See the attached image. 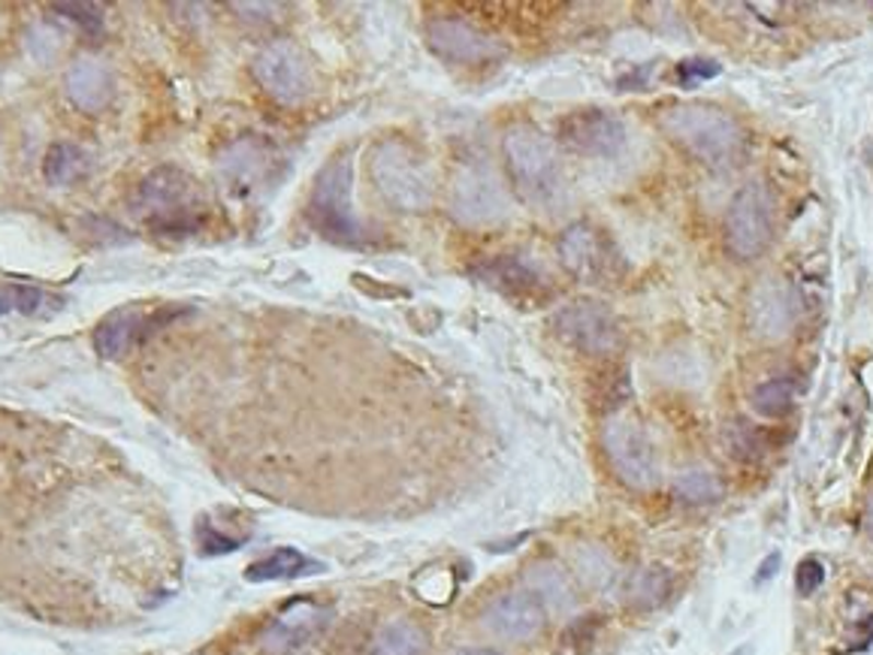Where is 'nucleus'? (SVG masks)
Instances as JSON below:
<instances>
[{
    "label": "nucleus",
    "instance_id": "f257e3e1",
    "mask_svg": "<svg viewBox=\"0 0 873 655\" xmlns=\"http://www.w3.org/2000/svg\"><path fill=\"white\" fill-rule=\"evenodd\" d=\"M659 127L668 133L671 142H677L684 152L696 161L717 169L737 164L744 154V130L732 115L710 106V103H677L665 106L659 115Z\"/></svg>",
    "mask_w": 873,
    "mask_h": 655
},
{
    "label": "nucleus",
    "instance_id": "f03ea898",
    "mask_svg": "<svg viewBox=\"0 0 873 655\" xmlns=\"http://www.w3.org/2000/svg\"><path fill=\"white\" fill-rule=\"evenodd\" d=\"M369 176L384 202L399 212H423L435 197V178L427 154L399 137H387L372 145Z\"/></svg>",
    "mask_w": 873,
    "mask_h": 655
},
{
    "label": "nucleus",
    "instance_id": "7ed1b4c3",
    "mask_svg": "<svg viewBox=\"0 0 873 655\" xmlns=\"http://www.w3.org/2000/svg\"><path fill=\"white\" fill-rule=\"evenodd\" d=\"M508 176L517 197L529 206H550L562 188L557 145L532 125H514L502 139Z\"/></svg>",
    "mask_w": 873,
    "mask_h": 655
},
{
    "label": "nucleus",
    "instance_id": "20e7f679",
    "mask_svg": "<svg viewBox=\"0 0 873 655\" xmlns=\"http://www.w3.org/2000/svg\"><path fill=\"white\" fill-rule=\"evenodd\" d=\"M133 212L142 214L146 224L161 236H188L200 227L197 188L176 166H161L142 178L133 194Z\"/></svg>",
    "mask_w": 873,
    "mask_h": 655
},
{
    "label": "nucleus",
    "instance_id": "39448f33",
    "mask_svg": "<svg viewBox=\"0 0 873 655\" xmlns=\"http://www.w3.org/2000/svg\"><path fill=\"white\" fill-rule=\"evenodd\" d=\"M309 221L321 236L342 245H354L363 236L354 212V169L348 154H336L315 176L309 194Z\"/></svg>",
    "mask_w": 873,
    "mask_h": 655
},
{
    "label": "nucleus",
    "instance_id": "423d86ee",
    "mask_svg": "<svg viewBox=\"0 0 873 655\" xmlns=\"http://www.w3.org/2000/svg\"><path fill=\"white\" fill-rule=\"evenodd\" d=\"M773 242V194L765 182H747L725 212V248L737 260H756Z\"/></svg>",
    "mask_w": 873,
    "mask_h": 655
},
{
    "label": "nucleus",
    "instance_id": "0eeeda50",
    "mask_svg": "<svg viewBox=\"0 0 873 655\" xmlns=\"http://www.w3.org/2000/svg\"><path fill=\"white\" fill-rule=\"evenodd\" d=\"M451 212L466 227H493L508 214V194L487 161H466L451 182Z\"/></svg>",
    "mask_w": 873,
    "mask_h": 655
},
{
    "label": "nucleus",
    "instance_id": "6e6552de",
    "mask_svg": "<svg viewBox=\"0 0 873 655\" xmlns=\"http://www.w3.org/2000/svg\"><path fill=\"white\" fill-rule=\"evenodd\" d=\"M605 454L617 478L632 487V490H656L662 480V466H659L656 444L650 442L644 426H638L629 417H614L605 423Z\"/></svg>",
    "mask_w": 873,
    "mask_h": 655
},
{
    "label": "nucleus",
    "instance_id": "1a4fd4ad",
    "mask_svg": "<svg viewBox=\"0 0 873 655\" xmlns=\"http://www.w3.org/2000/svg\"><path fill=\"white\" fill-rule=\"evenodd\" d=\"M252 73L257 85L284 106H296L315 91V70L305 58V51L291 39H276L257 51Z\"/></svg>",
    "mask_w": 873,
    "mask_h": 655
},
{
    "label": "nucleus",
    "instance_id": "9d476101",
    "mask_svg": "<svg viewBox=\"0 0 873 655\" xmlns=\"http://www.w3.org/2000/svg\"><path fill=\"white\" fill-rule=\"evenodd\" d=\"M559 264L566 266L571 278L581 284H605L620 269V254L610 245V239L593 224H571L559 236Z\"/></svg>",
    "mask_w": 873,
    "mask_h": 655
},
{
    "label": "nucleus",
    "instance_id": "9b49d317",
    "mask_svg": "<svg viewBox=\"0 0 873 655\" xmlns=\"http://www.w3.org/2000/svg\"><path fill=\"white\" fill-rule=\"evenodd\" d=\"M559 341L590 356H608L620 348L622 332L617 317L602 303H571L554 320Z\"/></svg>",
    "mask_w": 873,
    "mask_h": 655
},
{
    "label": "nucleus",
    "instance_id": "f8f14e48",
    "mask_svg": "<svg viewBox=\"0 0 873 655\" xmlns=\"http://www.w3.org/2000/svg\"><path fill=\"white\" fill-rule=\"evenodd\" d=\"M427 43L442 61L459 67H484L505 55V46L493 34L466 19H432L427 25Z\"/></svg>",
    "mask_w": 873,
    "mask_h": 655
},
{
    "label": "nucleus",
    "instance_id": "ddd939ff",
    "mask_svg": "<svg viewBox=\"0 0 873 655\" xmlns=\"http://www.w3.org/2000/svg\"><path fill=\"white\" fill-rule=\"evenodd\" d=\"M559 142L583 157H614L626 145V125L610 109H578L559 121Z\"/></svg>",
    "mask_w": 873,
    "mask_h": 655
},
{
    "label": "nucleus",
    "instance_id": "4468645a",
    "mask_svg": "<svg viewBox=\"0 0 873 655\" xmlns=\"http://www.w3.org/2000/svg\"><path fill=\"white\" fill-rule=\"evenodd\" d=\"M547 622L545 601L535 593H505L493 598L484 610V629L502 641L520 643L542 634Z\"/></svg>",
    "mask_w": 873,
    "mask_h": 655
},
{
    "label": "nucleus",
    "instance_id": "2eb2a0df",
    "mask_svg": "<svg viewBox=\"0 0 873 655\" xmlns=\"http://www.w3.org/2000/svg\"><path fill=\"white\" fill-rule=\"evenodd\" d=\"M329 607H321L309 598H296L293 605L281 610L276 622L266 629V650L272 653H293L305 643H312L329 625Z\"/></svg>",
    "mask_w": 873,
    "mask_h": 655
},
{
    "label": "nucleus",
    "instance_id": "dca6fc26",
    "mask_svg": "<svg viewBox=\"0 0 873 655\" xmlns=\"http://www.w3.org/2000/svg\"><path fill=\"white\" fill-rule=\"evenodd\" d=\"M63 89L70 103L82 109V113H101L106 109V103L113 101L115 94V77L109 70V63H103L101 58H79L70 63L67 77H63Z\"/></svg>",
    "mask_w": 873,
    "mask_h": 655
},
{
    "label": "nucleus",
    "instance_id": "f3484780",
    "mask_svg": "<svg viewBox=\"0 0 873 655\" xmlns=\"http://www.w3.org/2000/svg\"><path fill=\"white\" fill-rule=\"evenodd\" d=\"M484 284L502 290L511 300H542L547 293L545 281L538 278V272L526 266L520 257H499L493 264L484 266L481 272Z\"/></svg>",
    "mask_w": 873,
    "mask_h": 655
},
{
    "label": "nucleus",
    "instance_id": "a211bd4d",
    "mask_svg": "<svg viewBox=\"0 0 873 655\" xmlns=\"http://www.w3.org/2000/svg\"><path fill=\"white\" fill-rule=\"evenodd\" d=\"M146 336V317L133 308H118L106 315L94 329V348L103 360H118L125 356L137 341Z\"/></svg>",
    "mask_w": 873,
    "mask_h": 655
},
{
    "label": "nucleus",
    "instance_id": "6ab92c4d",
    "mask_svg": "<svg viewBox=\"0 0 873 655\" xmlns=\"http://www.w3.org/2000/svg\"><path fill=\"white\" fill-rule=\"evenodd\" d=\"M309 571H321L317 562L305 559L300 550L293 547H279L276 553L264 555L257 559L252 565L245 568V580L248 583H266V580H291V577H303Z\"/></svg>",
    "mask_w": 873,
    "mask_h": 655
},
{
    "label": "nucleus",
    "instance_id": "aec40b11",
    "mask_svg": "<svg viewBox=\"0 0 873 655\" xmlns=\"http://www.w3.org/2000/svg\"><path fill=\"white\" fill-rule=\"evenodd\" d=\"M427 646H430V641H427L423 629L415 625V622L399 619V622H391V625H384L375 634L369 655H423Z\"/></svg>",
    "mask_w": 873,
    "mask_h": 655
},
{
    "label": "nucleus",
    "instance_id": "412c9836",
    "mask_svg": "<svg viewBox=\"0 0 873 655\" xmlns=\"http://www.w3.org/2000/svg\"><path fill=\"white\" fill-rule=\"evenodd\" d=\"M674 492L686 504H713L722 499V480L710 468H686L674 478Z\"/></svg>",
    "mask_w": 873,
    "mask_h": 655
},
{
    "label": "nucleus",
    "instance_id": "4be33fe9",
    "mask_svg": "<svg viewBox=\"0 0 873 655\" xmlns=\"http://www.w3.org/2000/svg\"><path fill=\"white\" fill-rule=\"evenodd\" d=\"M671 593V574L665 568H644L626 583V598L629 605L656 607L662 605Z\"/></svg>",
    "mask_w": 873,
    "mask_h": 655
},
{
    "label": "nucleus",
    "instance_id": "5701e85b",
    "mask_svg": "<svg viewBox=\"0 0 873 655\" xmlns=\"http://www.w3.org/2000/svg\"><path fill=\"white\" fill-rule=\"evenodd\" d=\"M798 384L792 378H771L753 390V408L761 417H785L795 405Z\"/></svg>",
    "mask_w": 873,
    "mask_h": 655
},
{
    "label": "nucleus",
    "instance_id": "b1692460",
    "mask_svg": "<svg viewBox=\"0 0 873 655\" xmlns=\"http://www.w3.org/2000/svg\"><path fill=\"white\" fill-rule=\"evenodd\" d=\"M266 157H269V152H266V145H260V142H240L233 152H230V157L224 161V166H228L230 178H233V185H240V188H245V185H252L254 178L260 176V173H266Z\"/></svg>",
    "mask_w": 873,
    "mask_h": 655
},
{
    "label": "nucleus",
    "instance_id": "393cba45",
    "mask_svg": "<svg viewBox=\"0 0 873 655\" xmlns=\"http://www.w3.org/2000/svg\"><path fill=\"white\" fill-rule=\"evenodd\" d=\"M79 164H82L79 149L67 145V142H55L46 152V161H43V176H46L49 185H67L79 173Z\"/></svg>",
    "mask_w": 873,
    "mask_h": 655
},
{
    "label": "nucleus",
    "instance_id": "a878e982",
    "mask_svg": "<svg viewBox=\"0 0 873 655\" xmlns=\"http://www.w3.org/2000/svg\"><path fill=\"white\" fill-rule=\"evenodd\" d=\"M595 634H598V617L571 622L559 638L557 655H590V650L595 646Z\"/></svg>",
    "mask_w": 873,
    "mask_h": 655
},
{
    "label": "nucleus",
    "instance_id": "bb28decb",
    "mask_svg": "<svg viewBox=\"0 0 873 655\" xmlns=\"http://www.w3.org/2000/svg\"><path fill=\"white\" fill-rule=\"evenodd\" d=\"M51 13L63 15L67 22H73L89 34H97L103 27V10L94 3H51Z\"/></svg>",
    "mask_w": 873,
    "mask_h": 655
},
{
    "label": "nucleus",
    "instance_id": "cd10ccee",
    "mask_svg": "<svg viewBox=\"0 0 873 655\" xmlns=\"http://www.w3.org/2000/svg\"><path fill=\"white\" fill-rule=\"evenodd\" d=\"M722 73V67L710 58H686V61L677 63V82L684 89H696L698 82H708V79H717Z\"/></svg>",
    "mask_w": 873,
    "mask_h": 655
},
{
    "label": "nucleus",
    "instance_id": "c85d7f7f",
    "mask_svg": "<svg viewBox=\"0 0 873 655\" xmlns=\"http://www.w3.org/2000/svg\"><path fill=\"white\" fill-rule=\"evenodd\" d=\"M823 583H825V565L819 562V559L807 555V559H801V562H798V568H795L798 595L811 598V595H816L819 589H823Z\"/></svg>",
    "mask_w": 873,
    "mask_h": 655
},
{
    "label": "nucleus",
    "instance_id": "c756f323",
    "mask_svg": "<svg viewBox=\"0 0 873 655\" xmlns=\"http://www.w3.org/2000/svg\"><path fill=\"white\" fill-rule=\"evenodd\" d=\"M233 13H240V19L252 22V25H269L276 22L281 13V3H254V0H245V3H230Z\"/></svg>",
    "mask_w": 873,
    "mask_h": 655
},
{
    "label": "nucleus",
    "instance_id": "7c9ffc66",
    "mask_svg": "<svg viewBox=\"0 0 873 655\" xmlns=\"http://www.w3.org/2000/svg\"><path fill=\"white\" fill-rule=\"evenodd\" d=\"M732 447H734V454L741 456V459H753V456H759L761 454L759 432H756L753 426H747V423H734Z\"/></svg>",
    "mask_w": 873,
    "mask_h": 655
},
{
    "label": "nucleus",
    "instance_id": "2f4dec72",
    "mask_svg": "<svg viewBox=\"0 0 873 655\" xmlns=\"http://www.w3.org/2000/svg\"><path fill=\"white\" fill-rule=\"evenodd\" d=\"M200 547H203L206 555H218V553H233V550L240 547V541L224 538V535H218V531L209 529L206 523H200Z\"/></svg>",
    "mask_w": 873,
    "mask_h": 655
},
{
    "label": "nucleus",
    "instance_id": "473e14b6",
    "mask_svg": "<svg viewBox=\"0 0 873 655\" xmlns=\"http://www.w3.org/2000/svg\"><path fill=\"white\" fill-rule=\"evenodd\" d=\"M777 568H780V553H771L765 562H761L759 571H756V583H759V586L761 583H768V580L777 574Z\"/></svg>",
    "mask_w": 873,
    "mask_h": 655
},
{
    "label": "nucleus",
    "instance_id": "72a5a7b5",
    "mask_svg": "<svg viewBox=\"0 0 873 655\" xmlns=\"http://www.w3.org/2000/svg\"><path fill=\"white\" fill-rule=\"evenodd\" d=\"M10 305H13V288H3L0 290V315H3Z\"/></svg>",
    "mask_w": 873,
    "mask_h": 655
},
{
    "label": "nucleus",
    "instance_id": "f704fd0d",
    "mask_svg": "<svg viewBox=\"0 0 873 655\" xmlns=\"http://www.w3.org/2000/svg\"><path fill=\"white\" fill-rule=\"evenodd\" d=\"M864 529H868V535L873 538V495L871 502H868V511H864Z\"/></svg>",
    "mask_w": 873,
    "mask_h": 655
},
{
    "label": "nucleus",
    "instance_id": "c9c22d12",
    "mask_svg": "<svg viewBox=\"0 0 873 655\" xmlns=\"http://www.w3.org/2000/svg\"><path fill=\"white\" fill-rule=\"evenodd\" d=\"M454 655H499V653H496V650H463V653Z\"/></svg>",
    "mask_w": 873,
    "mask_h": 655
},
{
    "label": "nucleus",
    "instance_id": "e433bc0d",
    "mask_svg": "<svg viewBox=\"0 0 873 655\" xmlns=\"http://www.w3.org/2000/svg\"><path fill=\"white\" fill-rule=\"evenodd\" d=\"M732 655H747V646H741V650H737V653H732Z\"/></svg>",
    "mask_w": 873,
    "mask_h": 655
}]
</instances>
